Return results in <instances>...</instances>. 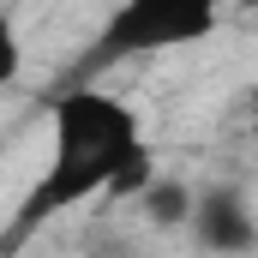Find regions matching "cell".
Segmentation results:
<instances>
[{
    "mask_svg": "<svg viewBox=\"0 0 258 258\" xmlns=\"http://www.w3.org/2000/svg\"><path fill=\"white\" fill-rule=\"evenodd\" d=\"M42 120H48V150L6 222V252H18L54 216L84 210L90 198L138 192L156 174L138 108L102 84H54V96L42 102Z\"/></svg>",
    "mask_w": 258,
    "mask_h": 258,
    "instance_id": "6da1fadb",
    "label": "cell"
},
{
    "mask_svg": "<svg viewBox=\"0 0 258 258\" xmlns=\"http://www.w3.org/2000/svg\"><path fill=\"white\" fill-rule=\"evenodd\" d=\"M216 24H222V0H114L60 84H102L120 66L210 42Z\"/></svg>",
    "mask_w": 258,
    "mask_h": 258,
    "instance_id": "7a4b0ae2",
    "label": "cell"
},
{
    "mask_svg": "<svg viewBox=\"0 0 258 258\" xmlns=\"http://www.w3.org/2000/svg\"><path fill=\"white\" fill-rule=\"evenodd\" d=\"M186 234H192L198 252H210V258H252L258 252V204L240 186H228V180H210L192 198Z\"/></svg>",
    "mask_w": 258,
    "mask_h": 258,
    "instance_id": "3957f363",
    "label": "cell"
},
{
    "mask_svg": "<svg viewBox=\"0 0 258 258\" xmlns=\"http://www.w3.org/2000/svg\"><path fill=\"white\" fill-rule=\"evenodd\" d=\"M192 198H198V186L174 180V174H150V180L132 192V204H138V216H144L150 228H186V222H192Z\"/></svg>",
    "mask_w": 258,
    "mask_h": 258,
    "instance_id": "277c9868",
    "label": "cell"
},
{
    "mask_svg": "<svg viewBox=\"0 0 258 258\" xmlns=\"http://www.w3.org/2000/svg\"><path fill=\"white\" fill-rule=\"evenodd\" d=\"M222 132H228L240 150H252V156H258V78H252V84H240V90L228 96V108H222Z\"/></svg>",
    "mask_w": 258,
    "mask_h": 258,
    "instance_id": "5b68a950",
    "label": "cell"
},
{
    "mask_svg": "<svg viewBox=\"0 0 258 258\" xmlns=\"http://www.w3.org/2000/svg\"><path fill=\"white\" fill-rule=\"evenodd\" d=\"M240 6H246V12H258V0H240Z\"/></svg>",
    "mask_w": 258,
    "mask_h": 258,
    "instance_id": "8992f818",
    "label": "cell"
}]
</instances>
